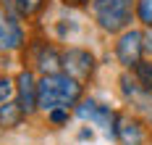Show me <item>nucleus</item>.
I'll use <instances>...</instances> for the list:
<instances>
[{
  "label": "nucleus",
  "mask_w": 152,
  "mask_h": 145,
  "mask_svg": "<svg viewBox=\"0 0 152 145\" xmlns=\"http://www.w3.org/2000/svg\"><path fill=\"white\" fill-rule=\"evenodd\" d=\"M81 100V82L68 74H45L39 79V108L47 113L68 111Z\"/></svg>",
  "instance_id": "nucleus-1"
},
{
  "label": "nucleus",
  "mask_w": 152,
  "mask_h": 145,
  "mask_svg": "<svg viewBox=\"0 0 152 145\" xmlns=\"http://www.w3.org/2000/svg\"><path fill=\"white\" fill-rule=\"evenodd\" d=\"M94 16L105 32H121L131 21V0H97Z\"/></svg>",
  "instance_id": "nucleus-2"
},
{
  "label": "nucleus",
  "mask_w": 152,
  "mask_h": 145,
  "mask_svg": "<svg viewBox=\"0 0 152 145\" xmlns=\"http://www.w3.org/2000/svg\"><path fill=\"white\" fill-rule=\"evenodd\" d=\"M76 113L81 119L92 121L94 127H100L102 132H107L110 137H118V116L110 111L107 106L97 103V100H84V103L76 106Z\"/></svg>",
  "instance_id": "nucleus-3"
},
{
  "label": "nucleus",
  "mask_w": 152,
  "mask_h": 145,
  "mask_svg": "<svg viewBox=\"0 0 152 145\" xmlns=\"http://www.w3.org/2000/svg\"><path fill=\"white\" fill-rule=\"evenodd\" d=\"M61 58H63V69H66V74L74 77V79H79V82L89 79L92 74H94V55H92L89 50L71 48V50H66Z\"/></svg>",
  "instance_id": "nucleus-4"
},
{
  "label": "nucleus",
  "mask_w": 152,
  "mask_h": 145,
  "mask_svg": "<svg viewBox=\"0 0 152 145\" xmlns=\"http://www.w3.org/2000/svg\"><path fill=\"white\" fill-rule=\"evenodd\" d=\"M142 53H144V34L137 29H129L121 34L118 45H115V55L126 69H137V64L142 61Z\"/></svg>",
  "instance_id": "nucleus-5"
},
{
  "label": "nucleus",
  "mask_w": 152,
  "mask_h": 145,
  "mask_svg": "<svg viewBox=\"0 0 152 145\" xmlns=\"http://www.w3.org/2000/svg\"><path fill=\"white\" fill-rule=\"evenodd\" d=\"M16 95H18L21 111L26 113V116L39 108V82L34 79V74H31L29 69H24L16 77Z\"/></svg>",
  "instance_id": "nucleus-6"
},
{
  "label": "nucleus",
  "mask_w": 152,
  "mask_h": 145,
  "mask_svg": "<svg viewBox=\"0 0 152 145\" xmlns=\"http://www.w3.org/2000/svg\"><path fill=\"white\" fill-rule=\"evenodd\" d=\"M24 42V32L11 16L0 13V50H16Z\"/></svg>",
  "instance_id": "nucleus-7"
},
{
  "label": "nucleus",
  "mask_w": 152,
  "mask_h": 145,
  "mask_svg": "<svg viewBox=\"0 0 152 145\" xmlns=\"http://www.w3.org/2000/svg\"><path fill=\"white\" fill-rule=\"evenodd\" d=\"M118 140L123 145H142L144 135H142V127L134 119H118Z\"/></svg>",
  "instance_id": "nucleus-8"
},
{
  "label": "nucleus",
  "mask_w": 152,
  "mask_h": 145,
  "mask_svg": "<svg viewBox=\"0 0 152 145\" xmlns=\"http://www.w3.org/2000/svg\"><path fill=\"white\" fill-rule=\"evenodd\" d=\"M37 66H39L45 74H58L55 69H58V66H63V58H61L53 48L39 45V48H37Z\"/></svg>",
  "instance_id": "nucleus-9"
},
{
  "label": "nucleus",
  "mask_w": 152,
  "mask_h": 145,
  "mask_svg": "<svg viewBox=\"0 0 152 145\" xmlns=\"http://www.w3.org/2000/svg\"><path fill=\"white\" fill-rule=\"evenodd\" d=\"M26 113L21 111V106L18 103H3L0 106V127L3 129H13V127H18L21 124V119H24Z\"/></svg>",
  "instance_id": "nucleus-10"
},
{
  "label": "nucleus",
  "mask_w": 152,
  "mask_h": 145,
  "mask_svg": "<svg viewBox=\"0 0 152 145\" xmlns=\"http://www.w3.org/2000/svg\"><path fill=\"white\" fill-rule=\"evenodd\" d=\"M8 5L13 8L18 16H34L45 5V0H8Z\"/></svg>",
  "instance_id": "nucleus-11"
},
{
  "label": "nucleus",
  "mask_w": 152,
  "mask_h": 145,
  "mask_svg": "<svg viewBox=\"0 0 152 145\" xmlns=\"http://www.w3.org/2000/svg\"><path fill=\"white\" fill-rule=\"evenodd\" d=\"M134 79L139 82V87H142V90L152 92V64H144V61H139L137 69H134Z\"/></svg>",
  "instance_id": "nucleus-12"
},
{
  "label": "nucleus",
  "mask_w": 152,
  "mask_h": 145,
  "mask_svg": "<svg viewBox=\"0 0 152 145\" xmlns=\"http://www.w3.org/2000/svg\"><path fill=\"white\" fill-rule=\"evenodd\" d=\"M137 13H139V18H142L147 27H152V0H139L137 3Z\"/></svg>",
  "instance_id": "nucleus-13"
},
{
  "label": "nucleus",
  "mask_w": 152,
  "mask_h": 145,
  "mask_svg": "<svg viewBox=\"0 0 152 145\" xmlns=\"http://www.w3.org/2000/svg\"><path fill=\"white\" fill-rule=\"evenodd\" d=\"M13 90H16V84L8 79V77H3V74H0V106H3V103H8V98L13 95Z\"/></svg>",
  "instance_id": "nucleus-14"
},
{
  "label": "nucleus",
  "mask_w": 152,
  "mask_h": 145,
  "mask_svg": "<svg viewBox=\"0 0 152 145\" xmlns=\"http://www.w3.org/2000/svg\"><path fill=\"white\" fill-rule=\"evenodd\" d=\"M50 119H53V121H55V124H63V121H66V119H68V111H53L50 113Z\"/></svg>",
  "instance_id": "nucleus-15"
},
{
  "label": "nucleus",
  "mask_w": 152,
  "mask_h": 145,
  "mask_svg": "<svg viewBox=\"0 0 152 145\" xmlns=\"http://www.w3.org/2000/svg\"><path fill=\"white\" fill-rule=\"evenodd\" d=\"M144 53H152V32L144 34Z\"/></svg>",
  "instance_id": "nucleus-16"
},
{
  "label": "nucleus",
  "mask_w": 152,
  "mask_h": 145,
  "mask_svg": "<svg viewBox=\"0 0 152 145\" xmlns=\"http://www.w3.org/2000/svg\"><path fill=\"white\" fill-rule=\"evenodd\" d=\"M63 3H68V5H81L84 0H63Z\"/></svg>",
  "instance_id": "nucleus-17"
}]
</instances>
